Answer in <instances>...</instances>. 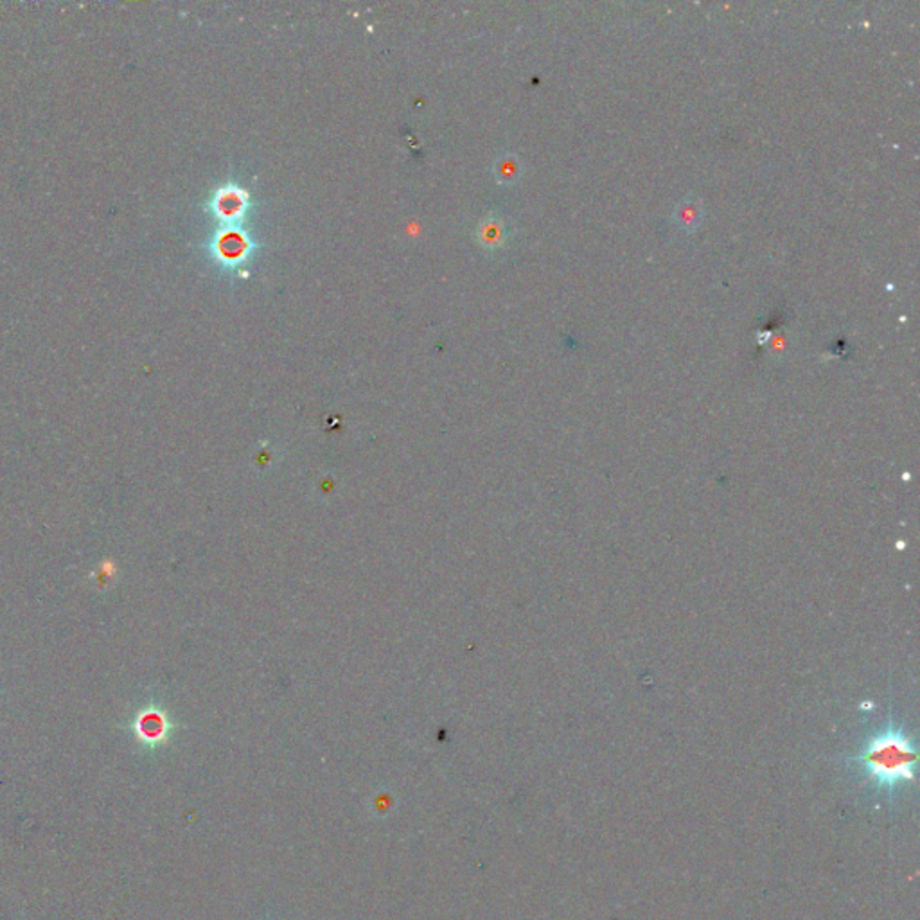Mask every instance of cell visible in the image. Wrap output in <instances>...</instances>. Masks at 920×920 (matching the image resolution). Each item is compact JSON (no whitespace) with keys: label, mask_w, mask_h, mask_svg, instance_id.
Returning a JSON list of instances; mask_svg holds the SVG:
<instances>
[{"label":"cell","mask_w":920,"mask_h":920,"mask_svg":"<svg viewBox=\"0 0 920 920\" xmlns=\"http://www.w3.org/2000/svg\"><path fill=\"white\" fill-rule=\"evenodd\" d=\"M703 214V205H701V200L698 198H687L683 201H680V205L676 207L674 210V221L676 225L685 230V232H694L700 223H701V216Z\"/></svg>","instance_id":"cell-3"},{"label":"cell","mask_w":920,"mask_h":920,"mask_svg":"<svg viewBox=\"0 0 920 920\" xmlns=\"http://www.w3.org/2000/svg\"><path fill=\"white\" fill-rule=\"evenodd\" d=\"M171 727L173 725L170 723L168 714L161 709H155V707L142 710L135 721L137 736L141 737L142 742L152 744V746L164 742L171 732Z\"/></svg>","instance_id":"cell-2"},{"label":"cell","mask_w":920,"mask_h":920,"mask_svg":"<svg viewBox=\"0 0 920 920\" xmlns=\"http://www.w3.org/2000/svg\"><path fill=\"white\" fill-rule=\"evenodd\" d=\"M866 778L883 791H896L915 780L919 753L914 739L901 727L890 723L866 740L863 751L852 759Z\"/></svg>","instance_id":"cell-1"}]
</instances>
